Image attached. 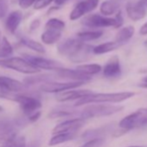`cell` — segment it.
<instances>
[{"instance_id": "cell-1", "label": "cell", "mask_w": 147, "mask_h": 147, "mask_svg": "<svg viewBox=\"0 0 147 147\" xmlns=\"http://www.w3.org/2000/svg\"><path fill=\"white\" fill-rule=\"evenodd\" d=\"M134 95L132 92H120V93H106L94 94L83 97L76 101V107L84 106L92 103H119L131 98Z\"/></svg>"}, {"instance_id": "cell-2", "label": "cell", "mask_w": 147, "mask_h": 147, "mask_svg": "<svg viewBox=\"0 0 147 147\" xmlns=\"http://www.w3.org/2000/svg\"><path fill=\"white\" fill-rule=\"evenodd\" d=\"M123 22L124 19L121 15V11H119L117 14H115L114 18H109L100 14L88 15L82 19V24L84 26L92 29H100L107 27H113L117 29L122 26Z\"/></svg>"}, {"instance_id": "cell-3", "label": "cell", "mask_w": 147, "mask_h": 147, "mask_svg": "<svg viewBox=\"0 0 147 147\" xmlns=\"http://www.w3.org/2000/svg\"><path fill=\"white\" fill-rule=\"evenodd\" d=\"M0 67L9 68L25 75H35L40 73V69L35 67L26 58L22 57H9L0 59Z\"/></svg>"}, {"instance_id": "cell-4", "label": "cell", "mask_w": 147, "mask_h": 147, "mask_svg": "<svg viewBox=\"0 0 147 147\" xmlns=\"http://www.w3.org/2000/svg\"><path fill=\"white\" fill-rule=\"evenodd\" d=\"M122 106H114L107 105L102 103H92L84 107L82 112V118L88 119L92 118H99L104 116H109L114 113H117L123 110Z\"/></svg>"}, {"instance_id": "cell-5", "label": "cell", "mask_w": 147, "mask_h": 147, "mask_svg": "<svg viewBox=\"0 0 147 147\" xmlns=\"http://www.w3.org/2000/svg\"><path fill=\"white\" fill-rule=\"evenodd\" d=\"M147 125V108H140L123 118L119 124L120 129L129 131Z\"/></svg>"}, {"instance_id": "cell-6", "label": "cell", "mask_w": 147, "mask_h": 147, "mask_svg": "<svg viewBox=\"0 0 147 147\" xmlns=\"http://www.w3.org/2000/svg\"><path fill=\"white\" fill-rule=\"evenodd\" d=\"M84 82H45L40 86V90L45 93H61L67 90L74 89L79 88L85 84Z\"/></svg>"}, {"instance_id": "cell-7", "label": "cell", "mask_w": 147, "mask_h": 147, "mask_svg": "<svg viewBox=\"0 0 147 147\" xmlns=\"http://www.w3.org/2000/svg\"><path fill=\"white\" fill-rule=\"evenodd\" d=\"M84 124L85 119L82 117L65 120L56 125L54 127L52 133H76V131H78L84 125Z\"/></svg>"}, {"instance_id": "cell-8", "label": "cell", "mask_w": 147, "mask_h": 147, "mask_svg": "<svg viewBox=\"0 0 147 147\" xmlns=\"http://www.w3.org/2000/svg\"><path fill=\"white\" fill-rule=\"evenodd\" d=\"M99 5V0H82L79 2L76 7L73 9L69 15V18L72 21L77 20L86 14L93 11Z\"/></svg>"}, {"instance_id": "cell-9", "label": "cell", "mask_w": 147, "mask_h": 147, "mask_svg": "<svg viewBox=\"0 0 147 147\" xmlns=\"http://www.w3.org/2000/svg\"><path fill=\"white\" fill-rule=\"evenodd\" d=\"M147 0H138L136 3H128L126 5V13L132 21H139L146 15Z\"/></svg>"}, {"instance_id": "cell-10", "label": "cell", "mask_w": 147, "mask_h": 147, "mask_svg": "<svg viewBox=\"0 0 147 147\" xmlns=\"http://www.w3.org/2000/svg\"><path fill=\"white\" fill-rule=\"evenodd\" d=\"M26 88L25 83L7 76H0V90L3 92L19 94L25 91Z\"/></svg>"}, {"instance_id": "cell-11", "label": "cell", "mask_w": 147, "mask_h": 147, "mask_svg": "<svg viewBox=\"0 0 147 147\" xmlns=\"http://www.w3.org/2000/svg\"><path fill=\"white\" fill-rule=\"evenodd\" d=\"M25 58L31 62L35 67H36L39 69H45V70H58L59 68L63 67L62 65L56 61L47 59L44 57H40V56H34V55H24Z\"/></svg>"}, {"instance_id": "cell-12", "label": "cell", "mask_w": 147, "mask_h": 147, "mask_svg": "<svg viewBox=\"0 0 147 147\" xmlns=\"http://www.w3.org/2000/svg\"><path fill=\"white\" fill-rule=\"evenodd\" d=\"M56 72V76L59 78L69 80L72 82H89L91 80V76H88L86 74L79 71L78 69H67V68H59Z\"/></svg>"}, {"instance_id": "cell-13", "label": "cell", "mask_w": 147, "mask_h": 147, "mask_svg": "<svg viewBox=\"0 0 147 147\" xmlns=\"http://www.w3.org/2000/svg\"><path fill=\"white\" fill-rule=\"evenodd\" d=\"M94 92H92L91 90H88V89L75 90V88H74V89L58 93L55 95V100L59 102H66V101H71V100H78L83 97L92 94Z\"/></svg>"}, {"instance_id": "cell-14", "label": "cell", "mask_w": 147, "mask_h": 147, "mask_svg": "<svg viewBox=\"0 0 147 147\" xmlns=\"http://www.w3.org/2000/svg\"><path fill=\"white\" fill-rule=\"evenodd\" d=\"M122 69L120 66L119 58L117 55H113L106 63L103 68V75L107 79L118 78L121 76Z\"/></svg>"}, {"instance_id": "cell-15", "label": "cell", "mask_w": 147, "mask_h": 147, "mask_svg": "<svg viewBox=\"0 0 147 147\" xmlns=\"http://www.w3.org/2000/svg\"><path fill=\"white\" fill-rule=\"evenodd\" d=\"M82 42H84L81 41L77 36H76V38H67V39L58 43L57 50H58L59 54L68 58L82 45Z\"/></svg>"}, {"instance_id": "cell-16", "label": "cell", "mask_w": 147, "mask_h": 147, "mask_svg": "<svg viewBox=\"0 0 147 147\" xmlns=\"http://www.w3.org/2000/svg\"><path fill=\"white\" fill-rule=\"evenodd\" d=\"M93 49L94 47L82 42V45L74 52V54H72L68 57V59L73 62H77V63L87 61L91 58L92 54H94Z\"/></svg>"}, {"instance_id": "cell-17", "label": "cell", "mask_w": 147, "mask_h": 147, "mask_svg": "<svg viewBox=\"0 0 147 147\" xmlns=\"http://www.w3.org/2000/svg\"><path fill=\"white\" fill-rule=\"evenodd\" d=\"M18 136L16 127L8 121L0 122V144H4Z\"/></svg>"}, {"instance_id": "cell-18", "label": "cell", "mask_w": 147, "mask_h": 147, "mask_svg": "<svg viewBox=\"0 0 147 147\" xmlns=\"http://www.w3.org/2000/svg\"><path fill=\"white\" fill-rule=\"evenodd\" d=\"M23 20V12L16 10L11 11L5 20V29L11 34H15Z\"/></svg>"}, {"instance_id": "cell-19", "label": "cell", "mask_w": 147, "mask_h": 147, "mask_svg": "<svg viewBox=\"0 0 147 147\" xmlns=\"http://www.w3.org/2000/svg\"><path fill=\"white\" fill-rule=\"evenodd\" d=\"M100 11L107 17L117 14L119 11V3L117 0H107L100 5Z\"/></svg>"}, {"instance_id": "cell-20", "label": "cell", "mask_w": 147, "mask_h": 147, "mask_svg": "<svg viewBox=\"0 0 147 147\" xmlns=\"http://www.w3.org/2000/svg\"><path fill=\"white\" fill-rule=\"evenodd\" d=\"M61 37V31L54 29H46L41 36V40L43 43L52 45L59 42Z\"/></svg>"}, {"instance_id": "cell-21", "label": "cell", "mask_w": 147, "mask_h": 147, "mask_svg": "<svg viewBox=\"0 0 147 147\" xmlns=\"http://www.w3.org/2000/svg\"><path fill=\"white\" fill-rule=\"evenodd\" d=\"M135 29L133 26H126L119 30V32L116 34L115 41L119 42L120 45L128 42L134 35Z\"/></svg>"}, {"instance_id": "cell-22", "label": "cell", "mask_w": 147, "mask_h": 147, "mask_svg": "<svg viewBox=\"0 0 147 147\" xmlns=\"http://www.w3.org/2000/svg\"><path fill=\"white\" fill-rule=\"evenodd\" d=\"M120 44L119 42H107L104 43H101L96 47H94L93 52L94 55H102V54H107L108 52L113 51L117 49Z\"/></svg>"}, {"instance_id": "cell-23", "label": "cell", "mask_w": 147, "mask_h": 147, "mask_svg": "<svg viewBox=\"0 0 147 147\" xmlns=\"http://www.w3.org/2000/svg\"><path fill=\"white\" fill-rule=\"evenodd\" d=\"M20 42L21 44L24 45L25 47L39 53V54H44L46 52L45 50V48L43 47V45L33 39H30V38H28L26 36H23L20 38Z\"/></svg>"}, {"instance_id": "cell-24", "label": "cell", "mask_w": 147, "mask_h": 147, "mask_svg": "<svg viewBox=\"0 0 147 147\" xmlns=\"http://www.w3.org/2000/svg\"><path fill=\"white\" fill-rule=\"evenodd\" d=\"M13 53L14 50L12 45L5 36H3L0 41V59L11 57Z\"/></svg>"}, {"instance_id": "cell-25", "label": "cell", "mask_w": 147, "mask_h": 147, "mask_svg": "<svg viewBox=\"0 0 147 147\" xmlns=\"http://www.w3.org/2000/svg\"><path fill=\"white\" fill-rule=\"evenodd\" d=\"M76 133H56L53 134V137L50 138L49 142V146H55L61 144L62 143H65L67 141L72 140L74 138L76 137Z\"/></svg>"}, {"instance_id": "cell-26", "label": "cell", "mask_w": 147, "mask_h": 147, "mask_svg": "<svg viewBox=\"0 0 147 147\" xmlns=\"http://www.w3.org/2000/svg\"><path fill=\"white\" fill-rule=\"evenodd\" d=\"M103 35V30H91V31H82L79 32L76 36L82 42H89L99 39Z\"/></svg>"}, {"instance_id": "cell-27", "label": "cell", "mask_w": 147, "mask_h": 147, "mask_svg": "<svg viewBox=\"0 0 147 147\" xmlns=\"http://www.w3.org/2000/svg\"><path fill=\"white\" fill-rule=\"evenodd\" d=\"M76 69L91 76L99 74L102 70V67L100 64H95V63L94 64H81L76 67Z\"/></svg>"}, {"instance_id": "cell-28", "label": "cell", "mask_w": 147, "mask_h": 147, "mask_svg": "<svg viewBox=\"0 0 147 147\" xmlns=\"http://www.w3.org/2000/svg\"><path fill=\"white\" fill-rule=\"evenodd\" d=\"M0 147H26V138L24 136H17L11 141L1 144Z\"/></svg>"}, {"instance_id": "cell-29", "label": "cell", "mask_w": 147, "mask_h": 147, "mask_svg": "<svg viewBox=\"0 0 147 147\" xmlns=\"http://www.w3.org/2000/svg\"><path fill=\"white\" fill-rule=\"evenodd\" d=\"M65 28V23L58 18H50L45 24V29H54L62 31Z\"/></svg>"}, {"instance_id": "cell-30", "label": "cell", "mask_w": 147, "mask_h": 147, "mask_svg": "<svg viewBox=\"0 0 147 147\" xmlns=\"http://www.w3.org/2000/svg\"><path fill=\"white\" fill-rule=\"evenodd\" d=\"M48 76L43 75V76H33V77H29L26 80H24V83L26 85H32V84H36L38 82H47V80L49 79L47 77Z\"/></svg>"}, {"instance_id": "cell-31", "label": "cell", "mask_w": 147, "mask_h": 147, "mask_svg": "<svg viewBox=\"0 0 147 147\" xmlns=\"http://www.w3.org/2000/svg\"><path fill=\"white\" fill-rule=\"evenodd\" d=\"M10 0H0V19L4 18L9 11Z\"/></svg>"}, {"instance_id": "cell-32", "label": "cell", "mask_w": 147, "mask_h": 147, "mask_svg": "<svg viewBox=\"0 0 147 147\" xmlns=\"http://www.w3.org/2000/svg\"><path fill=\"white\" fill-rule=\"evenodd\" d=\"M104 143V139L100 138H91L89 141L85 143L80 147H100Z\"/></svg>"}, {"instance_id": "cell-33", "label": "cell", "mask_w": 147, "mask_h": 147, "mask_svg": "<svg viewBox=\"0 0 147 147\" xmlns=\"http://www.w3.org/2000/svg\"><path fill=\"white\" fill-rule=\"evenodd\" d=\"M71 115L70 112L67 111H63V110H55L52 111L49 114V118L50 119H56V118H61V117H67Z\"/></svg>"}, {"instance_id": "cell-34", "label": "cell", "mask_w": 147, "mask_h": 147, "mask_svg": "<svg viewBox=\"0 0 147 147\" xmlns=\"http://www.w3.org/2000/svg\"><path fill=\"white\" fill-rule=\"evenodd\" d=\"M54 0H36L34 6L35 10H42L49 6Z\"/></svg>"}, {"instance_id": "cell-35", "label": "cell", "mask_w": 147, "mask_h": 147, "mask_svg": "<svg viewBox=\"0 0 147 147\" xmlns=\"http://www.w3.org/2000/svg\"><path fill=\"white\" fill-rule=\"evenodd\" d=\"M36 1V0H18V5L20 6V8L26 10L30 6L34 5Z\"/></svg>"}, {"instance_id": "cell-36", "label": "cell", "mask_w": 147, "mask_h": 147, "mask_svg": "<svg viewBox=\"0 0 147 147\" xmlns=\"http://www.w3.org/2000/svg\"><path fill=\"white\" fill-rule=\"evenodd\" d=\"M41 114H42V113L40 111H37L36 113H32L31 115L29 116V120L30 122H36V121H37L39 119V118L41 117Z\"/></svg>"}, {"instance_id": "cell-37", "label": "cell", "mask_w": 147, "mask_h": 147, "mask_svg": "<svg viewBox=\"0 0 147 147\" xmlns=\"http://www.w3.org/2000/svg\"><path fill=\"white\" fill-rule=\"evenodd\" d=\"M39 26H40V21H39L38 19H36V20H34V21L31 22V24H30V30L31 31H32V30H36Z\"/></svg>"}, {"instance_id": "cell-38", "label": "cell", "mask_w": 147, "mask_h": 147, "mask_svg": "<svg viewBox=\"0 0 147 147\" xmlns=\"http://www.w3.org/2000/svg\"><path fill=\"white\" fill-rule=\"evenodd\" d=\"M139 33L142 36H146L147 35V23L142 25V27L139 30Z\"/></svg>"}, {"instance_id": "cell-39", "label": "cell", "mask_w": 147, "mask_h": 147, "mask_svg": "<svg viewBox=\"0 0 147 147\" xmlns=\"http://www.w3.org/2000/svg\"><path fill=\"white\" fill-rule=\"evenodd\" d=\"M54 2L56 5H62L67 2V0H54Z\"/></svg>"}, {"instance_id": "cell-40", "label": "cell", "mask_w": 147, "mask_h": 147, "mask_svg": "<svg viewBox=\"0 0 147 147\" xmlns=\"http://www.w3.org/2000/svg\"><path fill=\"white\" fill-rule=\"evenodd\" d=\"M127 147H144V146H139V145H132V146H127Z\"/></svg>"}, {"instance_id": "cell-41", "label": "cell", "mask_w": 147, "mask_h": 147, "mask_svg": "<svg viewBox=\"0 0 147 147\" xmlns=\"http://www.w3.org/2000/svg\"><path fill=\"white\" fill-rule=\"evenodd\" d=\"M4 111V108H3V107L2 106H0V113H2Z\"/></svg>"}]
</instances>
